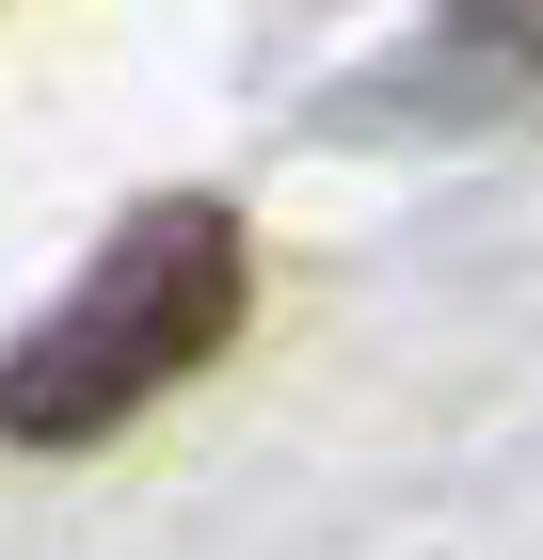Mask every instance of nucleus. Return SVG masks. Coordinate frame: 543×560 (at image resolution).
Returning a JSON list of instances; mask_svg holds the SVG:
<instances>
[{"label": "nucleus", "mask_w": 543, "mask_h": 560, "mask_svg": "<svg viewBox=\"0 0 543 560\" xmlns=\"http://www.w3.org/2000/svg\"><path fill=\"white\" fill-rule=\"evenodd\" d=\"M240 337V224L209 192H161L96 241V272L0 352V432L16 448H81V432L144 417L161 385H192Z\"/></svg>", "instance_id": "obj_1"}, {"label": "nucleus", "mask_w": 543, "mask_h": 560, "mask_svg": "<svg viewBox=\"0 0 543 560\" xmlns=\"http://www.w3.org/2000/svg\"><path fill=\"white\" fill-rule=\"evenodd\" d=\"M480 16H496V33H543V0H480Z\"/></svg>", "instance_id": "obj_2"}]
</instances>
